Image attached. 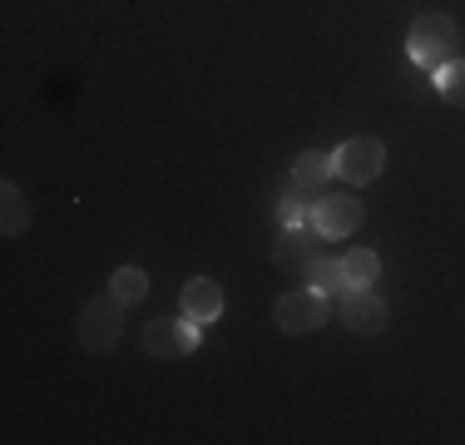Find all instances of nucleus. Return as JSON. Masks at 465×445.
<instances>
[{
    "label": "nucleus",
    "instance_id": "obj_1",
    "mask_svg": "<svg viewBox=\"0 0 465 445\" xmlns=\"http://www.w3.org/2000/svg\"><path fill=\"white\" fill-rule=\"evenodd\" d=\"M450 50H456V20L450 15L430 10V15L411 20V30H406V54H411L420 70H440V64L450 60Z\"/></svg>",
    "mask_w": 465,
    "mask_h": 445
},
{
    "label": "nucleus",
    "instance_id": "obj_2",
    "mask_svg": "<svg viewBox=\"0 0 465 445\" xmlns=\"http://www.w3.org/2000/svg\"><path fill=\"white\" fill-rule=\"evenodd\" d=\"M119 337H124V302L114 292H104V297L80 307V347L84 351L99 356V351L119 347Z\"/></svg>",
    "mask_w": 465,
    "mask_h": 445
},
{
    "label": "nucleus",
    "instance_id": "obj_3",
    "mask_svg": "<svg viewBox=\"0 0 465 445\" xmlns=\"http://www.w3.org/2000/svg\"><path fill=\"white\" fill-rule=\"evenodd\" d=\"M331 169H337V178L347 188H367L386 169V143L381 139H367V134H361V139H347L337 153H331Z\"/></svg>",
    "mask_w": 465,
    "mask_h": 445
},
{
    "label": "nucleus",
    "instance_id": "obj_4",
    "mask_svg": "<svg viewBox=\"0 0 465 445\" xmlns=\"http://www.w3.org/2000/svg\"><path fill=\"white\" fill-rule=\"evenodd\" d=\"M331 317V302L327 292H317V287H302V292H287L278 297V307H272V321L287 331V337H302V331H317L322 321Z\"/></svg>",
    "mask_w": 465,
    "mask_h": 445
},
{
    "label": "nucleus",
    "instance_id": "obj_5",
    "mask_svg": "<svg viewBox=\"0 0 465 445\" xmlns=\"http://www.w3.org/2000/svg\"><path fill=\"white\" fill-rule=\"evenodd\" d=\"M143 351L159 356V361H179V356H193L198 351V321L188 317H163L143 331Z\"/></svg>",
    "mask_w": 465,
    "mask_h": 445
},
{
    "label": "nucleus",
    "instance_id": "obj_6",
    "mask_svg": "<svg viewBox=\"0 0 465 445\" xmlns=\"http://www.w3.org/2000/svg\"><path fill=\"white\" fill-rule=\"evenodd\" d=\"M361 218H367V208H361V198H351V193L312 198V213H307V222H312L322 238H351V232L361 228Z\"/></svg>",
    "mask_w": 465,
    "mask_h": 445
},
{
    "label": "nucleus",
    "instance_id": "obj_7",
    "mask_svg": "<svg viewBox=\"0 0 465 445\" xmlns=\"http://www.w3.org/2000/svg\"><path fill=\"white\" fill-rule=\"evenodd\" d=\"M317 258H322V232H317L312 222L282 228V238L272 242V262H278L282 272H312Z\"/></svg>",
    "mask_w": 465,
    "mask_h": 445
},
{
    "label": "nucleus",
    "instance_id": "obj_8",
    "mask_svg": "<svg viewBox=\"0 0 465 445\" xmlns=\"http://www.w3.org/2000/svg\"><path fill=\"white\" fill-rule=\"evenodd\" d=\"M341 321H347L357 337H376V331H386V302L371 292V287H347L341 292Z\"/></svg>",
    "mask_w": 465,
    "mask_h": 445
},
{
    "label": "nucleus",
    "instance_id": "obj_9",
    "mask_svg": "<svg viewBox=\"0 0 465 445\" xmlns=\"http://www.w3.org/2000/svg\"><path fill=\"white\" fill-rule=\"evenodd\" d=\"M179 312L188 321H218L223 317V287L213 282V277H188L183 282V292H179Z\"/></svg>",
    "mask_w": 465,
    "mask_h": 445
},
{
    "label": "nucleus",
    "instance_id": "obj_10",
    "mask_svg": "<svg viewBox=\"0 0 465 445\" xmlns=\"http://www.w3.org/2000/svg\"><path fill=\"white\" fill-rule=\"evenodd\" d=\"M327 178H337V169H331V153H317V149L297 153V163H292V183L302 188L307 198H322Z\"/></svg>",
    "mask_w": 465,
    "mask_h": 445
},
{
    "label": "nucleus",
    "instance_id": "obj_11",
    "mask_svg": "<svg viewBox=\"0 0 465 445\" xmlns=\"http://www.w3.org/2000/svg\"><path fill=\"white\" fill-rule=\"evenodd\" d=\"M30 228V198L20 183H0V232L5 238H20Z\"/></svg>",
    "mask_w": 465,
    "mask_h": 445
},
{
    "label": "nucleus",
    "instance_id": "obj_12",
    "mask_svg": "<svg viewBox=\"0 0 465 445\" xmlns=\"http://www.w3.org/2000/svg\"><path fill=\"white\" fill-rule=\"evenodd\" d=\"M109 292H114L124 307H134V302L149 297V272H143V267H119V272L109 277Z\"/></svg>",
    "mask_w": 465,
    "mask_h": 445
},
{
    "label": "nucleus",
    "instance_id": "obj_13",
    "mask_svg": "<svg viewBox=\"0 0 465 445\" xmlns=\"http://www.w3.org/2000/svg\"><path fill=\"white\" fill-rule=\"evenodd\" d=\"M307 287H317V292H327V297L347 292V267H341V258H317L312 272H307Z\"/></svg>",
    "mask_w": 465,
    "mask_h": 445
},
{
    "label": "nucleus",
    "instance_id": "obj_14",
    "mask_svg": "<svg viewBox=\"0 0 465 445\" xmlns=\"http://www.w3.org/2000/svg\"><path fill=\"white\" fill-rule=\"evenodd\" d=\"M341 267H347V287H371L376 277H381V258H376L371 248H351L347 258H341Z\"/></svg>",
    "mask_w": 465,
    "mask_h": 445
},
{
    "label": "nucleus",
    "instance_id": "obj_15",
    "mask_svg": "<svg viewBox=\"0 0 465 445\" xmlns=\"http://www.w3.org/2000/svg\"><path fill=\"white\" fill-rule=\"evenodd\" d=\"M436 89H440L446 104L465 109V60H446V64H440V70H436Z\"/></svg>",
    "mask_w": 465,
    "mask_h": 445
},
{
    "label": "nucleus",
    "instance_id": "obj_16",
    "mask_svg": "<svg viewBox=\"0 0 465 445\" xmlns=\"http://www.w3.org/2000/svg\"><path fill=\"white\" fill-rule=\"evenodd\" d=\"M307 213H312L307 193H302L297 183H287V188H282V203H278V222H282V228H302Z\"/></svg>",
    "mask_w": 465,
    "mask_h": 445
}]
</instances>
